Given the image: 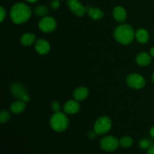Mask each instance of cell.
Returning a JSON list of instances; mask_svg holds the SVG:
<instances>
[{"label":"cell","instance_id":"1","mask_svg":"<svg viewBox=\"0 0 154 154\" xmlns=\"http://www.w3.org/2000/svg\"><path fill=\"white\" fill-rule=\"evenodd\" d=\"M31 15V8L23 2L16 3L10 11V17L15 24L24 23L29 19Z\"/></svg>","mask_w":154,"mask_h":154},{"label":"cell","instance_id":"2","mask_svg":"<svg viewBox=\"0 0 154 154\" xmlns=\"http://www.w3.org/2000/svg\"><path fill=\"white\" fill-rule=\"evenodd\" d=\"M114 38L121 45H129L135 37L133 28L128 24H121L115 29Z\"/></svg>","mask_w":154,"mask_h":154},{"label":"cell","instance_id":"3","mask_svg":"<svg viewBox=\"0 0 154 154\" xmlns=\"http://www.w3.org/2000/svg\"><path fill=\"white\" fill-rule=\"evenodd\" d=\"M69 118L66 114L60 111L54 113L50 119L51 127L57 132H61L66 130L69 126Z\"/></svg>","mask_w":154,"mask_h":154},{"label":"cell","instance_id":"4","mask_svg":"<svg viewBox=\"0 0 154 154\" xmlns=\"http://www.w3.org/2000/svg\"><path fill=\"white\" fill-rule=\"evenodd\" d=\"M111 125L112 123L111 119L106 116H102L95 122L93 129L98 135H104L109 132L111 128Z\"/></svg>","mask_w":154,"mask_h":154},{"label":"cell","instance_id":"5","mask_svg":"<svg viewBox=\"0 0 154 154\" xmlns=\"http://www.w3.org/2000/svg\"><path fill=\"white\" fill-rule=\"evenodd\" d=\"M120 145V142L117 138L111 135L105 136L100 141V147L103 150L107 152L114 151Z\"/></svg>","mask_w":154,"mask_h":154},{"label":"cell","instance_id":"6","mask_svg":"<svg viewBox=\"0 0 154 154\" xmlns=\"http://www.w3.org/2000/svg\"><path fill=\"white\" fill-rule=\"evenodd\" d=\"M126 83L129 87L133 89H141L145 86L146 81L142 75L139 74H130L126 78Z\"/></svg>","mask_w":154,"mask_h":154},{"label":"cell","instance_id":"7","mask_svg":"<svg viewBox=\"0 0 154 154\" xmlns=\"http://www.w3.org/2000/svg\"><path fill=\"white\" fill-rule=\"evenodd\" d=\"M38 27L44 32H51L57 27V21L51 17L45 16L39 21Z\"/></svg>","mask_w":154,"mask_h":154},{"label":"cell","instance_id":"8","mask_svg":"<svg viewBox=\"0 0 154 154\" xmlns=\"http://www.w3.org/2000/svg\"><path fill=\"white\" fill-rule=\"evenodd\" d=\"M12 93L14 96L19 100L23 101L24 102H27L29 100V96L26 90L25 87L18 83H14L11 87Z\"/></svg>","mask_w":154,"mask_h":154},{"label":"cell","instance_id":"9","mask_svg":"<svg viewBox=\"0 0 154 154\" xmlns=\"http://www.w3.org/2000/svg\"><path fill=\"white\" fill-rule=\"evenodd\" d=\"M68 6L69 9L78 17L84 16L86 12V8L78 0H68Z\"/></svg>","mask_w":154,"mask_h":154},{"label":"cell","instance_id":"10","mask_svg":"<svg viewBox=\"0 0 154 154\" xmlns=\"http://www.w3.org/2000/svg\"><path fill=\"white\" fill-rule=\"evenodd\" d=\"M35 49L40 55H46L50 52L51 45L47 40L44 38H40L36 41Z\"/></svg>","mask_w":154,"mask_h":154},{"label":"cell","instance_id":"11","mask_svg":"<svg viewBox=\"0 0 154 154\" xmlns=\"http://www.w3.org/2000/svg\"><path fill=\"white\" fill-rule=\"evenodd\" d=\"M64 112L67 114H75L80 110V104L77 100H69L63 106Z\"/></svg>","mask_w":154,"mask_h":154},{"label":"cell","instance_id":"12","mask_svg":"<svg viewBox=\"0 0 154 154\" xmlns=\"http://www.w3.org/2000/svg\"><path fill=\"white\" fill-rule=\"evenodd\" d=\"M113 17L118 22H124L127 17V12L122 6H117L113 10Z\"/></svg>","mask_w":154,"mask_h":154},{"label":"cell","instance_id":"13","mask_svg":"<svg viewBox=\"0 0 154 154\" xmlns=\"http://www.w3.org/2000/svg\"><path fill=\"white\" fill-rule=\"evenodd\" d=\"M88 89L84 87H80L75 89L73 93V96L75 100L83 101L87 99V97L88 96Z\"/></svg>","mask_w":154,"mask_h":154},{"label":"cell","instance_id":"14","mask_svg":"<svg viewBox=\"0 0 154 154\" xmlns=\"http://www.w3.org/2000/svg\"><path fill=\"white\" fill-rule=\"evenodd\" d=\"M136 63L141 66H147L151 63V57L146 52H141L136 57Z\"/></svg>","mask_w":154,"mask_h":154},{"label":"cell","instance_id":"15","mask_svg":"<svg viewBox=\"0 0 154 154\" xmlns=\"http://www.w3.org/2000/svg\"><path fill=\"white\" fill-rule=\"evenodd\" d=\"M135 38L137 41L141 44H146L149 41V32L145 29L140 28L135 32Z\"/></svg>","mask_w":154,"mask_h":154},{"label":"cell","instance_id":"16","mask_svg":"<svg viewBox=\"0 0 154 154\" xmlns=\"http://www.w3.org/2000/svg\"><path fill=\"white\" fill-rule=\"evenodd\" d=\"M26 108V103L23 101L17 100L11 105L10 109L15 114H21Z\"/></svg>","mask_w":154,"mask_h":154},{"label":"cell","instance_id":"17","mask_svg":"<svg viewBox=\"0 0 154 154\" xmlns=\"http://www.w3.org/2000/svg\"><path fill=\"white\" fill-rule=\"evenodd\" d=\"M35 41V35L33 33H25L20 38V43L24 46H30L34 43Z\"/></svg>","mask_w":154,"mask_h":154},{"label":"cell","instance_id":"18","mask_svg":"<svg viewBox=\"0 0 154 154\" xmlns=\"http://www.w3.org/2000/svg\"><path fill=\"white\" fill-rule=\"evenodd\" d=\"M88 15L93 20H101L104 16L103 11L97 8H87Z\"/></svg>","mask_w":154,"mask_h":154},{"label":"cell","instance_id":"19","mask_svg":"<svg viewBox=\"0 0 154 154\" xmlns=\"http://www.w3.org/2000/svg\"><path fill=\"white\" fill-rule=\"evenodd\" d=\"M120 145L123 147H129L132 146L133 143V140L129 136H123L119 141Z\"/></svg>","mask_w":154,"mask_h":154},{"label":"cell","instance_id":"20","mask_svg":"<svg viewBox=\"0 0 154 154\" xmlns=\"http://www.w3.org/2000/svg\"><path fill=\"white\" fill-rule=\"evenodd\" d=\"M48 13V9L45 5H39L35 9V14L37 16L45 17Z\"/></svg>","mask_w":154,"mask_h":154},{"label":"cell","instance_id":"21","mask_svg":"<svg viewBox=\"0 0 154 154\" xmlns=\"http://www.w3.org/2000/svg\"><path fill=\"white\" fill-rule=\"evenodd\" d=\"M10 113L6 111V110H3V111H2L1 114H0V122L2 123H6V122L10 120Z\"/></svg>","mask_w":154,"mask_h":154},{"label":"cell","instance_id":"22","mask_svg":"<svg viewBox=\"0 0 154 154\" xmlns=\"http://www.w3.org/2000/svg\"><path fill=\"white\" fill-rule=\"evenodd\" d=\"M139 146L142 149H148L150 146H152V142L147 138H143L140 141Z\"/></svg>","mask_w":154,"mask_h":154},{"label":"cell","instance_id":"23","mask_svg":"<svg viewBox=\"0 0 154 154\" xmlns=\"http://www.w3.org/2000/svg\"><path fill=\"white\" fill-rule=\"evenodd\" d=\"M51 108H52V110L54 111V112H59L60 111V104L58 102H54L51 105Z\"/></svg>","mask_w":154,"mask_h":154},{"label":"cell","instance_id":"24","mask_svg":"<svg viewBox=\"0 0 154 154\" xmlns=\"http://www.w3.org/2000/svg\"><path fill=\"white\" fill-rule=\"evenodd\" d=\"M60 0H53L52 2H51V7L52 9H57L59 7H60Z\"/></svg>","mask_w":154,"mask_h":154},{"label":"cell","instance_id":"25","mask_svg":"<svg viewBox=\"0 0 154 154\" xmlns=\"http://www.w3.org/2000/svg\"><path fill=\"white\" fill-rule=\"evenodd\" d=\"M0 14H1V17H0V20H1V22H3L5 18L6 17V11L5 10V8L3 7L0 8Z\"/></svg>","mask_w":154,"mask_h":154},{"label":"cell","instance_id":"26","mask_svg":"<svg viewBox=\"0 0 154 154\" xmlns=\"http://www.w3.org/2000/svg\"><path fill=\"white\" fill-rule=\"evenodd\" d=\"M147 154H154V145L150 146V147L147 149Z\"/></svg>","mask_w":154,"mask_h":154},{"label":"cell","instance_id":"27","mask_svg":"<svg viewBox=\"0 0 154 154\" xmlns=\"http://www.w3.org/2000/svg\"><path fill=\"white\" fill-rule=\"evenodd\" d=\"M150 136H151L152 138H153L154 139V126L151 128V129H150Z\"/></svg>","mask_w":154,"mask_h":154},{"label":"cell","instance_id":"28","mask_svg":"<svg viewBox=\"0 0 154 154\" xmlns=\"http://www.w3.org/2000/svg\"><path fill=\"white\" fill-rule=\"evenodd\" d=\"M150 53V55H151L153 57H154V46L153 48H151Z\"/></svg>","mask_w":154,"mask_h":154},{"label":"cell","instance_id":"29","mask_svg":"<svg viewBox=\"0 0 154 154\" xmlns=\"http://www.w3.org/2000/svg\"><path fill=\"white\" fill-rule=\"evenodd\" d=\"M26 2H30V3H34L35 2H37L38 0H26Z\"/></svg>","mask_w":154,"mask_h":154},{"label":"cell","instance_id":"30","mask_svg":"<svg viewBox=\"0 0 154 154\" xmlns=\"http://www.w3.org/2000/svg\"><path fill=\"white\" fill-rule=\"evenodd\" d=\"M152 80H153V82L154 83V72L153 73V75H152Z\"/></svg>","mask_w":154,"mask_h":154}]
</instances>
